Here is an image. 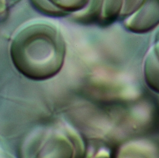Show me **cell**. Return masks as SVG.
Masks as SVG:
<instances>
[{
	"instance_id": "cell-5",
	"label": "cell",
	"mask_w": 159,
	"mask_h": 158,
	"mask_svg": "<svg viewBox=\"0 0 159 158\" xmlns=\"http://www.w3.org/2000/svg\"><path fill=\"white\" fill-rule=\"evenodd\" d=\"M144 1V0H125L122 14L127 15L134 13L140 8Z\"/></svg>"
},
{
	"instance_id": "cell-3",
	"label": "cell",
	"mask_w": 159,
	"mask_h": 158,
	"mask_svg": "<svg viewBox=\"0 0 159 158\" xmlns=\"http://www.w3.org/2000/svg\"><path fill=\"white\" fill-rule=\"evenodd\" d=\"M155 42L146 59L144 72L150 87L159 93V40Z\"/></svg>"
},
{
	"instance_id": "cell-6",
	"label": "cell",
	"mask_w": 159,
	"mask_h": 158,
	"mask_svg": "<svg viewBox=\"0 0 159 158\" xmlns=\"http://www.w3.org/2000/svg\"><path fill=\"white\" fill-rule=\"evenodd\" d=\"M159 30L157 32L156 35H155V41H159Z\"/></svg>"
},
{
	"instance_id": "cell-1",
	"label": "cell",
	"mask_w": 159,
	"mask_h": 158,
	"mask_svg": "<svg viewBox=\"0 0 159 158\" xmlns=\"http://www.w3.org/2000/svg\"><path fill=\"white\" fill-rule=\"evenodd\" d=\"M66 44L58 28L49 22L27 25L17 33L11 46L16 68L33 80L53 77L63 66Z\"/></svg>"
},
{
	"instance_id": "cell-2",
	"label": "cell",
	"mask_w": 159,
	"mask_h": 158,
	"mask_svg": "<svg viewBox=\"0 0 159 158\" xmlns=\"http://www.w3.org/2000/svg\"><path fill=\"white\" fill-rule=\"evenodd\" d=\"M159 24V0H144L140 8L125 22L129 32L145 33Z\"/></svg>"
},
{
	"instance_id": "cell-4",
	"label": "cell",
	"mask_w": 159,
	"mask_h": 158,
	"mask_svg": "<svg viewBox=\"0 0 159 158\" xmlns=\"http://www.w3.org/2000/svg\"><path fill=\"white\" fill-rule=\"evenodd\" d=\"M123 0H106L104 10L100 19V24L106 26L111 24L116 19Z\"/></svg>"
}]
</instances>
